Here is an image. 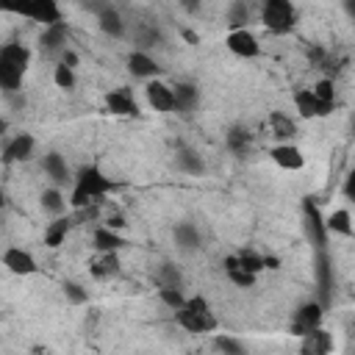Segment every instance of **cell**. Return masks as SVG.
I'll return each mask as SVG.
<instances>
[{"label": "cell", "instance_id": "6da1fadb", "mask_svg": "<svg viewBox=\"0 0 355 355\" xmlns=\"http://www.w3.org/2000/svg\"><path fill=\"white\" fill-rule=\"evenodd\" d=\"M108 191H114L111 178H105L97 166H83L75 178V189H72V205L75 208H86V205H97Z\"/></svg>", "mask_w": 355, "mask_h": 355}, {"label": "cell", "instance_id": "7a4b0ae2", "mask_svg": "<svg viewBox=\"0 0 355 355\" xmlns=\"http://www.w3.org/2000/svg\"><path fill=\"white\" fill-rule=\"evenodd\" d=\"M28 47L19 44V42H11L6 47H0V89L6 94L11 92H19V83H22V75L28 69Z\"/></svg>", "mask_w": 355, "mask_h": 355}, {"label": "cell", "instance_id": "3957f363", "mask_svg": "<svg viewBox=\"0 0 355 355\" xmlns=\"http://www.w3.org/2000/svg\"><path fill=\"white\" fill-rule=\"evenodd\" d=\"M175 319L180 327H186L189 333H208L216 327L214 313L208 311V302L202 297H191L186 300L180 308H175Z\"/></svg>", "mask_w": 355, "mask_h": 355}, {"label": "cell", "instance_id": "277c9868", "mask_svg": "<svg viewBox=\"0 0 355 355\" xmlns=\"http://www.w3.org/2000/svg\"><path fill=\"white\" fill-rule=\"evenodd\" d=\"M263 25L272 31V33H286L294 28V6L291 0H263Z\"/></svg>", "mask_w": 355, "mask_h": 355}, {"label": "cell", "instance_id": "5b68a950", "mask_svg": "<svg viewBox=\"0 0 355 355\" xmlns=\"http://www.w3.org/2000/svg\"><path fill=\"white\" fill-rule=\"evenodd\" d=\"M302 208H305V233H308L311 244H313L316 250H322V247L327 244V227H324V219H322V214H319L316 202L305 200V202H302Z\"/></svg>", "mask_w": 355, "mask_h": 355}, {"label": "cell", "instance_id": "8992f818", "mask_svg": "<svg viewBox=\"0 0 355 355\" xmlns=\"http://www.w3.org/2000/svg\"><path fill=\"white\" fill-rule=\"evenodd\" d=\"M227 50L236 53V55H241V58H255L261 53V44H258V39L250 31L233 28L230 36H227Z\"/></svg>", "mask_w": 355, "mask_h": 355}, {"label": "cell", "instance_id": "52a82bcc", "mask_svg": "<svg viewBox=\"0 0 355 355\" xmlns=\"http://www.w3.org/2000/svg\"><path fill=\"white\" fill-rule=\"evenodd\" d=\"M316 280H319V294H322V308L330 305V297H333V263H330V255L324 252V247L319 250L316 255Z\"/></svg>", "mask_w": 355, "mask_h": 355}, {"label": "cell", "instance_id": "ba28073f", "mask_svg": "<svg viewBox=\"0 0 355 355\" xmlns=\"http://www.w3.org/2000/svg\"><path fill=\"white\" fill-rule=\"evenodd\" d=\"M294 105L302 116H324V114L333 111V103H322L311 89H300L294 94Z\"/></svg>", "mask_w": 355, "mask_h": 355}, {"label": "cell", "instance_id": "9c48e42d", "mask_svg": "<svg viewBox=\"0 0 355 355\" xmlns=\"http://www.w3.org/2000/svg\"><path fill=\"white\" fill-rule=\"evenodd\" d=\"M39 44H42V50H44L47 55H58V58H61V53L67 50V28H64L61 22L44 25V33H42Z\"/></svg>", "mask_w": 355, "mask_h": 355}, {"label": "cell", "instance_id": "30bf717a", "mask_svg": "<svg viewBox=\"0 0 355 355\" xmlns=\"http://www.w3.org/2000/svg\"><path fill=\"white\" fill-rule=\"evenodd\" d=\"M33 136L31 133H19V136H14L8 144H6V150H3V164H14V161H28L31 155H33Z\"/></svg>", "mask_w": 355, "mask_h": 355}, {"label": "cell", "instance_id": "8fae6325", "mask_svg": "<svg viewBox=\"0 0 355 355\" xmlns=\"http://www.w3.org/2000/svg\"><path fill=\"white\" fill-rule=\"evenodd\" d=\"M322 313H324V308H322L319 302H305V305L297 311L291 330H294L297 336H302V333H308V330L319 327V322H322Z\"/></svg>", "mask_w": 355, "mask_h": 355}, {"label": "cell", "instance_id": "7c38bea8", "mask_svg": "<svg viewBox=\"0 0 355 355\" xmlns=\"http://www.w3.org/2000/svg\"><path fill=\"white\" fill-rule=\"evenodd\" d=\"M147 103H150L155 111H161V114L175 111L172 89H169L166 83H161V80H150V83H147Z\"/></svg>", "mask_w": 355, "mask_h": 355}, {"label": "cell", "instance_id": "4fadbf2b", "mask_svg": "<svg viewBox=\"0 0 355 355\" xmlns=\"http://www.w3.org/2000/svg\"><path fill=\"white\" fill-rule=\"evenodd\" d=\"M330 349H333V338L322 327H313V330L302 333V352L305 355H327Z\"/></svg>", "mask_w": 355, "mask_h": 355}, {"label": "cell", "instance_id": "5bb4252c", "mask_svg": "<svg viewBox=\"0 0 355 355\" xmlns=\"http://www.w3.org/2000/svg\"><path fill=\"white\" fill-rule=\"evenodd\" d=\"M3 263H6L14 275H33V272H36V261H33V255H31V252H25V250H19V247L6 250Z\"/></svg>", "mask_w": 355, "mask_h": 355}, {"label": "cell", "instance_id": "9a60e30c", "mask_svg": "<svg viewBox=\"0 0 355 355\" xmlns=\"http://www.w3.org/2000/svg\"><path fill=\"white\" fill-rule=\"evenodd\" d=\"M272 161L277 164V166H283V169H302V164H305V158H302V153L294 147V144H288V141H283V144H277L275 150H272Z\"/></svg>", "mask_w": 355, "mask_h": 355}, {"label": "cell", "instance_id": "2e32d148", "mask_svg": "<svg viewBox=\"0 0 355 355\" xmlns=\"http://www.w3.org/2000/svg\"><path fill=\"white\" fill-rule=\"evenodd\" d=\"M128 69L136 75V78H155L161 72V67L144 53V50H133L128 55Z\"/></svg>", "mask_w": 355, "mask_h": 355}, {"label": "cell", "instance_id": "e0dca14e", "mask_svg": "<svg viewBox=\"0 0 355 355\" xmlns=\"http://www.w3.org/2000/svg\"><path fill=\"white\" fill-rule=\"evenodd\" d=\"M42 169H44V175H47L55 186H64V183L69 180V169H67V161H64L61 153H47L44 161H42Z\"/></svg>", "mask_w": 355, "mask_h": 355}, {"label": "cell", "instance_id": "ac0fdd59", "mask_svg": "<svg viewBox=\"0 0 355 355\" xmlns=\"http://www.w3.org/2000/svg\"><path fill=\"white\" fill-rule=\"evenodd\" d=\"M97 19H100L103 33H108V36H114V39H119V36L125 33V22H122V17H119V11H116V8L103 6V8L97 11Z\"/></svg>", "mask_w": 355, "mask_h": 355}, {"label": "cell", "instance_id": "d6986e66", "mask_svg": "<svg viewBox=\"0 0 355 355\" xmlns=\"http://www.w3.org/2000/svg\"><path fill=\"white\" fill-rule=\"evenodd\" d=\"M89 272H92V277H97V280H105V277L116 275V272H119V258H116V252H103L100 258H94L92 266H89Z\"/></svg>", "mask_w": 355, "mask_h": 355}, {"label": "cell", "instance_id": "ffe728a7", "mask_svg": "<svg viewBox=\"0 0 355 355\" xmlns=\"http://www.w3.org/2000/svg\"><path fill=\"white\" fill-rule=\"evenodd\" d=\"M225 272H227L230 283H236L239 288H250V286L255 283V272H247V269L236 261V255H227V258H225Z\"/></svg>", "mask_w": 355, "mask_h": 355}, {"label": "cell", "instance_id": "44dd1931", "mask_svg": "<svg viewBox=\"0 0 355 355\" xmlns=\"http://www.w3.org/2000/svg\"><path fill=\"white\" fill-rule=\"evenodd\" d=\"M105 105L114 111V114H139V108H136V100L125 92V89H116V92H108V97H105Z\"/></svg>", "mask_w": 355, "mask_h": 355}, {"label": "cell", "instance_id": "7402d4cb", "mask_svg": "<svg viewBox=\"0 0 355 355\" xmlns=\"http://www.w3.org/2000/svg\"><path fill=\"white\" fill-rule=\"evenodd\" d=\"M175 161H178V169L186 172V175H202L205 172V164H202L200 153H194L189 147H178V158Z\"/></svg>", "mask_w": 355, "mask_h": 355}, {"label": "cell", "instance_id": "603a6c76", "mask_svg": "<svg viewBox=\"0 0 355 355\" xmlns=\"http://www.w3.org/2000/svg\"><path fill=\"white\" fill-rule=\"evenodd\" d=\"M69 227H72V219L69 216H58L55 222H50L44 227V244L47 247H61L64 239H67V233H69Z\"/></svg>", "mask_w": 355, "mask_h": 355}, {"label": "cell", "instance_id": "cb8c5ba5", "mask_svg": "<svg viewBox=\"0 0 355 355\" xmlns=\"http://www.w3.org/2000/svg\"><path fill=\"white\" fill-rule=\"evenodd\" d=\"M33 3V19L44 22V25H55L61 22V11H58V3L55 0H31Z\"/></svg>", "mask_w": 355, "mask_h": 355}, {"label": "cell", "instance_id": "d4e9b609", "mask_svg": "<svg viewBox=\"0 0 355 355\" xmlns=\"http://www.w3.org/2000/svg\"><path fill=\"white\" fill-rule=\"evenodd\" d=\"M172 97H175V108L180 111V114H189L191 108H194V103H197V89L191 86V83H178L175 89H172Z\"/></svg>", "mask_w": 355, "mask_h": 355}, {"label": "cell", "instance_id": "484cf974", "mask_svg": "<svg viewBox=\"0 0 355 355\" xmlns=\"http://www.w3.org/2000/svg\"><path fill=\"white\" fill-rule=\"evenodd\" d=\"M175 244L180 250H197L200 247V230L191 222H180L175 227Z\"/></svg>", "mask_w": 355, "mask_h": 355}, {"label": "cell", "instance_id": "4316f807", "mask_svg": "<svg viewBox=\"0 0 355 355\" xmlns=\"http://www.w3.org/2000/svg\"><path fill=\"white\" fill-rule=\"evenodd\" d=\"M122 244H125V241L116 236V230H111V227H105V225L94 230V247H97L100 252H116Z\"/></svg>", "mask_w": 355, "mask_h": 355}, {"label": "cell", "instance_id": "83f0119b", "mask_svg": "<svg viewBox=\"0 0 355 355\" xmlns=\"http://www.w3.org/2000/svg\"><path fill=\"white\" fill-rule=\"evenodd\" d=\"M324 227H327V233H341V236H352V219H349V211H344V208L333 211V214L327 216Z\"/></svg>", "mask_w": 355, "mask_h": 355}, {"label": "cell", "instance_id": "f1b7e54d", "mask_svg": "<svg viewBox=\"0 0 355 355\" xmlns=\"http://www.w3.org/2000/svg\"><path fill=\"white\" fill-rule=\"evenodd\" d=\"M269 125H272V136H277V139H283V141H288V139L297 133L294 122H291L286 114H280V111H275V114L269 116Z\"/></svg>", "mask_w": 355, "mask_h": 355}, {"label": "cell", "instance_id": "f546056e", "mask_svg": "<svg viewBox=\"0 0 355 355\" xmlns=\"http://www.w3.org/2000/svg\"><path fill=\"white\" fill-rule=\"evenodd\" d=\"M227 147L236 153V155H244L247 147H250V133L244 128H230L227 130Z\"/></svg>", "mask_w": 355, "mask_h": 355}, {"label": "cell", "instance_id": "4dcf8cb0", "mask_svg": "<svg viewBox=\"0 0 355 355\" xmlns=\"http://www.w3.org/2000/svg\"><path fill=\"white\" fill-rule=\"evenodd\" d=\"M42 208H44L47 214L61 216V211H64V197H61V191H58V189H47V191H42Z\"/></svg>", "mask_w": 355, "mask_h": 355}, {"label": "cell", "instance_id": "1f68e13d", "mask_svg": "<svg viewBox=\"0 0 355 355\" xmlns=\"http://www.w3.org/2000/svg\"><path fill=\"white\" fill-rule=\"evenodd\" d=\"M236 261H239L247 272H255V275L263 269V255H255L252 250H241V252L236 255Z\"/></svg>", "mask_w": 355, "mask_h": 355}, {"label": "cell", "instance_id": "d6a6232c", "mask_svg": "<svg viewBox=\"0 0 355 355\" xmlns=\"http://www.w3.org/2000/svg\"><path fill=\"white\" fill-rule=\"evenodd\" d=\"M158 297H161V302H164V305H169L172 311H175V308H180V305L186 302V297H183V294H180V288H175V286H161Z\"/></svg>", "mask_w": 355, "mask_h": 355}, {"label": "cell", "instance_id": "836d02e7", "mask_svg": "<svg viewBox=\"0 0 355 355\" xmlns=\"http://www.w3.org/2000/svg\"><path fill=\"white\" fill-rule=\"evenodd\" d=\"M158 283H161V286H175V288H180V272H178V266H175V263H164V266L158 269Z\"/></svg>", "mask_w": 355, "mask_h": 355}, {"label": "cell", "instance_id": "e575fe53", "mask_svg": "<svg viewBox=\"0 0 355 355\" xmlns=\"http://www.w3.org/2000/svg\"><path fill=\"white\" fill-rule=\"evenodd\" d=\"M0 8L11 11V14H22V17L33 14V3L31 0H0Z\"/></svg>", "mask_w": 355, "mask_h": 355}, {"label": "cell", "instance_id": "d590c367", "mask_svg": "<svg viewBox=\"0 0 355 355\" xmlns=\"http://www.w3.org/2000/svg\"><path fill=\"white\" fill-rule=\"evenodd\" d=\"M55 83H58L61 89H72V86H75V72H72V67H67V64L58 61V67H55Z\"/></svg>", "mask_w": 355, "mask_h": 355}, {"label": "cell", "instance_id": "8d00e7d4", "mask_svg": "<svg viewBox=\"0 0 355 355\" xmlns=\"http://www.w3.org/2000/svg\"><path fill=\"white\" fill-rule=\"evenodd\" d=\"M214 347L222 349V352H227V355H241V352H244V347H241L236 338H227V336H216V338H214Z\"/></svg>", "mask_w": 355, "mask_h": 355}, {"label": "cell", "instance_id": "74e56055", "mask_svg": "<svg viewBox=\"0 0 355 355\" xmlns=\"http://www.w3.org/2000/svg\"><path fill=\"white\" fill-rule=\"evenodd\" d=\"M311 92H313V94H316L322 103H333V100H336L333 80H327V78H324V80H319V83H316V89H311Z\"/></svg>", "mask_w": 355, "mask_h": 355}, {"label": "cell", "instance_id": "f35d334b", "mask_svg": "<svg viewBox=\"0 0 355 355\" xmlns=\"http://www.w3.org/2000/svg\"><path fill=\"white\" fill-rule=\"evenodd\" d=\"M64 294H67V300L75 302V305H83V302L89 300V294H86L78 283H64Z\"/></svg>", "mask_w": 355, "mask_h": 355}, {"label": "cell", "instance_id": "ab89813d", "mask_svg": "<svg viewBox=\"0 0 355 355\" xmlns=\"http://www.w3.org/2000/svg\"><path fill=\"white\" fill-rule=\"evenodd\" d=\"M158 39H161V36H158L155 28H139V31H136V42H139V47H153Z\"/></svg>", "mask_w": 355, "mask_h": 355}, {"label": "cell", "instance_id": "60d3db41", "mask_svg": "<svg viewBox=\"0 0 355 355\" xmlns=\"http://www.w3.org/2000/svg\"><path fill=\"white\" fill-rule=\"evenodd\" d=\"M247 17H250L247 6H244V3H233V8H230V25H233V28H241V25L247 22Z\"/></svg>", "mask_w": 355, "mask_h": 355}, {"label": "cell", "instance_id": "b9f144b4", "mask_svg": "<svg viewBox=\"0 0 355 355\" xmlns=\"http://www.w3.org/2000/svg\"><path fill=\"white\" fill-rule=\"evenodd\" d=\"M105 227L119 230V227H125V219H122V216H108V219H105Z\"/></svg>", "mask_w": 355, "mask_h": 355}, {"label": "cell", "instance_id": "7bdbcfd3", "mask_svg": "<svg viewBox=\"0 0 355 355\" xmlns=\"http://www.w3.org/2000/svg\"><path fill=\"white\" fill-rule=\"evenodd\" d=\"M180 6H183V11H189V14H194L197 8H200V0H178Z\"/></svg>", "mask_w": 355, "mask_h": 355}, {"label": "cell", "instance_id": "ee69618b", "mask_svg": "<svg viewBox=\"0 0 355 355\" xmlns=\"http://www.w3.org/2000/svg\"><path fill=\"white\" fill-rule=\"evenodd\" d=\"M344 194H347V197H349V200H352V175H349V178H347V186H344Z\"/></svg>", "mask_w": 355, "mask_h": 355}, {"label": "cell", "instance_id": "f6af8a7d", "mask_svg": "<svg viewBox=\"0 0 355 355\" xmlns=\"http://www.w3.org/2000/svg\"><path fill=\"white\" fill-rule=\"evenodd\" d=\"M6 128H8V122H6V119H0V136L6 133Z\"/></svg>", "mask_w": 355, "mask_h": 355}, {"label": "cell", "instance_id": "bcb514c9", "mask_svg": "<svg viewBox=\"0 0 355 355\" xmlns=\"http://www.w3.org/2000/svg\"><path fill=\"white\" fill-rule=\"evenodd\" d=\"M3 202H6V194H3V189H0V205H3Z\"/></svg>", "mask_w": 355, "mask_h": 355}]
</instances>
